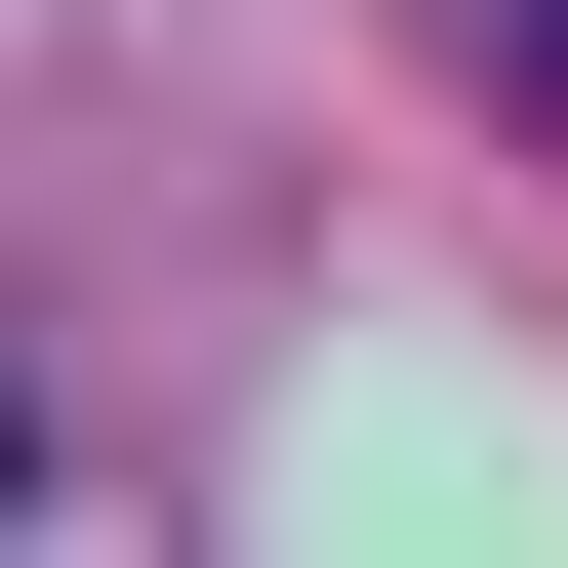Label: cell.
Returning <instances> with one entry per match:
<instances>
[{
  "instance_id": "cell-1",
  "label": "cell",
  "mask_w": 568,
  "mask_h": 568,
  "mask_svg": "<svg viewBox=\"0 0 568 568\" xmlns=\"http://www.w3.org/2000/svg\"><path fill=\"white\" fill-rule=\"evenodd\" d=\"M447 82H487V122H528V163H568V0H447Z\"/></svg>"
}]
</instances>
